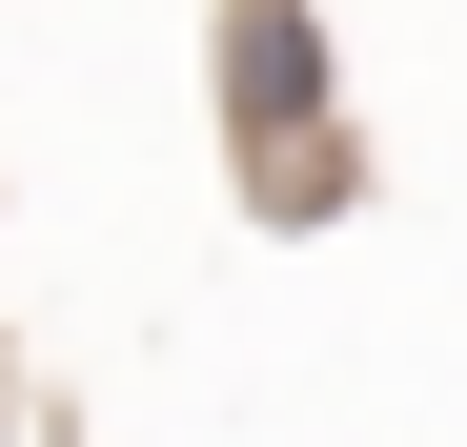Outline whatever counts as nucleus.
<instances>
[{"label": "nucleus", "mask_w": 467, "mask_h": 447, "mask_svg": "<svg viewBox=\"0 0 467 447\" xmlns=\"http://www.w3.org/2000/svg\"><path fill=\"white\" fill-rule=\"evenodd\" d=\"M203 122H223V163H244L265 224H326V203L366 183V142H346V61H326L305 0H223V21H203Z\"/></svg>", "instance_id": "f257e3e1"}]
</instances>
